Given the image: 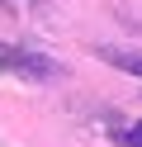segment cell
<instances>
[{"instance_id":"6da1fadb","label":"cell","mask_w":142,"mask_h":147,"mask_svg":"<svg viewBox=\"0 0 142 147\" xmlns=\"http://www.w3.org/2000/svg\"><path fill=\"white\" fill-rule=\"evenodd\" d=\"M0 71L24 76V81H43V76H57V62H47V57H38V52H24V48L0 43Z\"/></svg>"},{"instance_id":"3957f363","label":"cell","mask_w":142,"mask_h":147,"mask_svg":"<svg viewBox=\"0 0 142 147\" xmlns=\"http://www.w3.org/2000/svg\"><path fill=\"white\" fill-rule=\"evenodd\" d=\"M123 147H142V119L128 128V133H123Z\"/></svg>"},{"instance_id":"7a4b0ae2","label":"cell","mask_w":142,"mask_h":147,"mask_svg":"<svg viewBox=\"0 0 142 147\" xmlns=\"http://www.w3.org/2000/svg\"><path fill=\"white\" fill-rule=\"evenodd\" d=\"M104 62H114V67L133 71V76H142V57L137 52H118V48H104Z\"/></svg>"}]
</instances>
